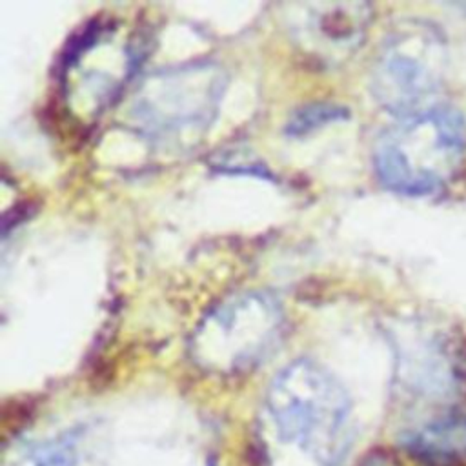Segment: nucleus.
Returning a JSON list of instances; mask_svg holds the SVG:
<instances>
[{
	"label": "nucleus",
	"instance_id": "f257e3e1",
	"mask_svg": "<svg viewBox=\"0 0 466 466\" xmlns=\"http://www.w3.org/2000/svg\"><path fill=\"white\" fill-rule=\"evenodd\" d=\"M262 426L277 459L293 457L295 466H337L350 442V397L320 364L297 359L269 382Z\"/></svg>",
	"mask_w": 466,
	"mask_h": 466
},
{
	"label": "nucleus",
	"instance_id": "f03ea898",
	"mask_svg": "<svg viewBox=\"0 0 466 466\" xmlns=\"http://www.w3.org/2000/svg\"><path fill=\"white\" fill-rule=\"evenodd\" d=\"M466 155V120L453 106L433 104L399 116L373 147L379 180L402 195H428L444 187Z\"/></svg>",
	"mask_w": 466,
	"mask_h": 466
},
{
	"label": "nucleus",
	"instance_id": "7ed1b4c3",
	"mask_svg": "<svg viewBox=\"0 0 466 466\" xmlns=\"http://www.w3.org/2000/svg\"><path fill=\"white\" fill-rule=\"evenodd\" d=\"M228 75L213 60H193L147 75L127 106L129 124L160 144H191L213 124Z\"/></svg>",
	"mask_w": 466,
	"mask_h": 466
},
{
	"label": "nucleus",
	"instance_id": "20e7f679",
	"mask_svg": "<svg viewBox=\"0 0 466 466\" xmlns=\"http://www.w3.org/2000/svg\"><path fill=\"white\" fill-rule=\"evenodd\" d=\"M284 311L268 291H242L220 300L197 326L191 357L215 371H240L257 366L284 335Z\"/></svg>",
	"mask_w": 466,
	"mask_h": 466
},
{
	"label": "nucleus",
	"instance_id": "39448f33",
	"mask_svg": "<svg viewBox=\"0 0 466 466\" xmlns=\"http://www.w3.org/2000/svg\"><path fill=\"white\" fill-rule=\"evenodd\" d=\"M444 38L431 24L404 20L384 38L373 67L371 91L397 118L430 107L444 76Z\"/></svg>",
	"mask_w": 466,
	"mask_h": 466
},
{
	"label": "nucleus",
	"instance_id": "423d86ee",
	"mask_svg": "<svg viewBox=\"0 0 466 466\" xmlns=\"http://www.w3.org/2000/svg\"><path fill=\"white\" fill-rule=\"evenodd\" d=\"M373 11L364 2H306L288 5L286 29L300 53L320 66H337L364 42Z\"/></svg>",
	"mask_w": 466,
	"mask_h": 466
},
{
	"label": "nucleus",
	"instance_id": "0eeeda50",
	"mask_svg": "<svg viewBox=\"0 0 466 466\" xmlns=\"http://www.w3.org/2000/svg\"><path fill=\"white\" fill-rule=\"evenodd\" d=\"M406 446L422 461L448 464L466 455V417H439L406 435Z\"/></svg>",
	"mask_w": 466,
	"mask_h": 466
},
{
	"label": "nucleus",
	"instance_id": "6e6552de",
	"mask_svg": "<svg viewBox=\"0 0 466 466\" xmlns=\"http://www.w3.org/2000/svg\"><path fill=\"white\" fill-rule=\"evenodd\" d=\"M24 466H80L82 433L66 431L53 439L31 444L24 455Z\"/></svg>",
	"mask_w": 466,
	"mask_h": 466
},
{
	"label": "nucleus",
	"instance_id": "1a4fd4ad",
	"mask_svg": "<svg viewBox=\"0 0 466 466\" xmlns=\"http://www.w3.org/2000/svg\"><path fill=\"white\" fill-rule=\"evenodd\" d=\"M346 115H348V111L339 104L315 102V104L304 106L299 111H295L288 120L286 131L293 137L306 135L317 127H322L324 124L335 122L339 118H346Z\"/></svg>",
	"mask_w": 466,
	"mask_h": 466
}]
</instances>
